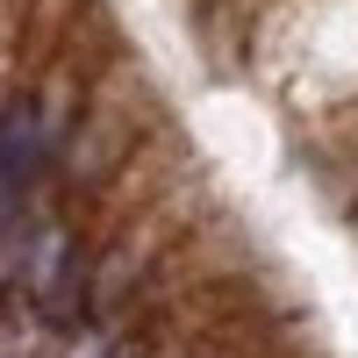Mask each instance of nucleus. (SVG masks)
Returning <instances> with one entry per match:
<instances>
[{"label":"nucleus","instance_id":"f257e3e1","mask_svg":"<svg viewBox=\"0 0 358 358\" xmlns=\"http://www.w3.org/2000/svg\"><path fill=\"white\" fill-rule=\"evenodd\" d=\"M143 115H151L143 72H115L108 86H94V101L79 108V122L65 136V179L72 187H101L108 172H122V158L143 136Z\"/></svg>","mask_w":358,"mask_h":358},{"label":"nucleus","instance_id":"f03ea898","mask_svg":"<svg viewBox=\"0 0 358 358\" xmlns=\"http://www.w3.org/2000/svg\"><path fill=\"white\" fill-rule=\"evenodd\" d=\"M179 222H187V201H158L143 222H129L122 236H115V251L94 265V308H115V301H129L136 280L158 265V251L179 236Z\"/></svg>","mask_w":358,"mask_h":358}]
</instances>
